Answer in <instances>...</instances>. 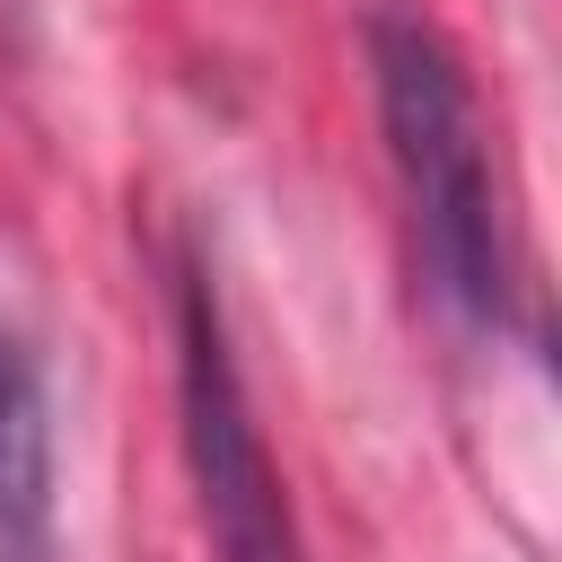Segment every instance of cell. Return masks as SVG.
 Here are the masks:
<instances>
[{"instance_id":"6da1fadb","label":"cell","mask_w":562,"mask_h":562,"mask_svg":"<svg viewBox=\"0 0 562 562\" xmlns=\"http://www.w3.org/2000/svg\"><path fill=\"white\" fill-rule=\"evenodd\" d=\"M360 53H369V105H378V140L404 193L422 290L457 325L483 334L509 316V246H501L492 132H483L474 70L457 35L413 0H378L360 18Z\"/></svg>"},{"instance_id":"7a4b0ae2","label":"cell","mask_w":562,"mask_h":562,"mask_svg":"<svg viewBox=\"0 0 562 562\" xmlns=\"http://www.w3.org/2000/svg\"><path fill=\"white\" fill-rule=\"evenodd\" d=\"M167 342H176V448H184V483H193L211 562H307L290 483L272 465L255 395L237 378L220 272L193 237H176V255H167Z\"/></svg>"},{"instance_id":"3957f363","label":"cell","mask_w":562,"mask_h":562,"mask_svg":"<svg viewBox=\"0 0 562 562\" xmlns=\"http://www.w3.org/2000/svg\"><path fill=\"white\" fill-rule=\"evenodd\" d=\"M0 562H53V395L18 334H0Z\"/></svg>"}]
</instances>
